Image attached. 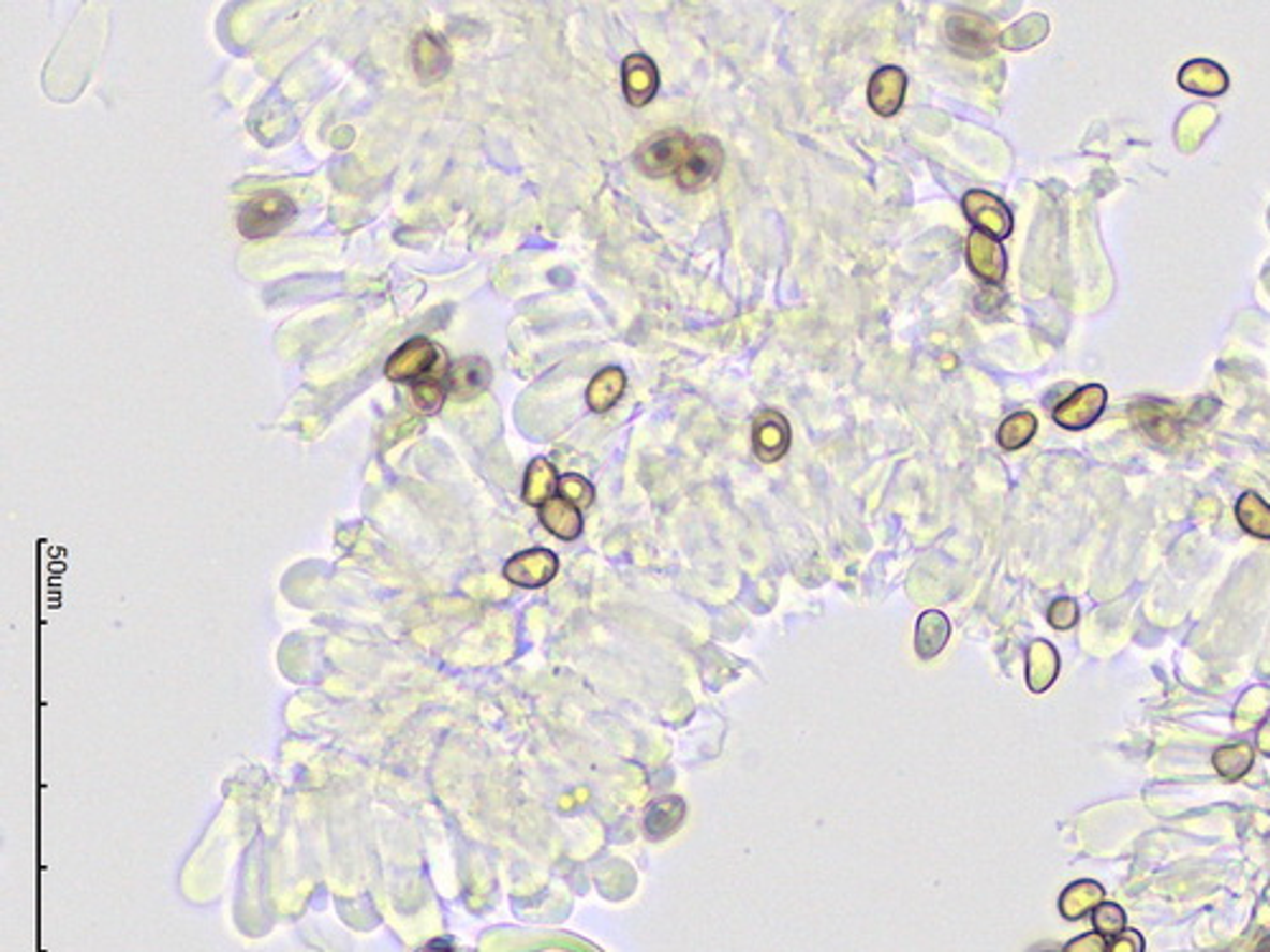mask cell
Returning <instances> with one entry per match:
<instances>
[{"label": "cell", "instance_id": "25", "mask_svg": "<svg viewBox=\"0 0 1270 952\" xmlns=\"http://www.w3.org/2000/svg\"><path fill=\"white\" fill-rule=\"evenodd\" d=\"M1235 516H1238L1242 531H1247L1255 539L1270 541V506L1258 493H1242L1235 506Z\"/></svg>", "mask_w": 1270, "mask_h": 952}, {"label": "cell", "instance_id": "27", "mask_svg": "<svg viewBox=\"0 0 1270 952\" xmlns=\"http://www.w3.org/2000/svg\"><path fill=\"white\" fill-rule=\"evenodd\" d=\"M1047 33H1049V20L1042 16V13H1032V16L1017 20L1011 29H1006L1004 33H1001L999 44L1004 48H1009V51H1021V48L1037 46L1039 41L1047 36Z\"/></svg>", "mask_w": 1270, "mask_h": 952}, {"label": "cell", "instance_id": "29", "mask_svg": "<svg viewBox=\"0 0 1270 952\" xmlns=\"http://www.w3.org/2000/svg\"><path fill=\"white\" fill-rule=\"evenodd\" d=\"M447 395H451L447 374L427 376V378H423V382L412 384V402H414V406H417V412H423V414H434V412L443 410Z\"/></svg>", "mask_w": 1270, "mask_h": 952}, {"label": "cell", "instance_id": "22", "mask_svg": "<svg viewBox=\"0 0 1270 952\" xmlns=\"http://www.w3.org/2000/svg\"><path fill=\"white\" fill-rule=\"evenodd\" d=\"M625 384H627L625 371L620 369V366H607V369L595 374V378H592L590 386H588V395H585V399H588V406L592 412H600V414L610 412L612 406L620 402V397L625 395Z\"/></svg>", "mask_w": 1270, "mask_h": 952}, {"label": "cell", "instance_id": "36", "mask_svg": "<svg viewBox=\"0 0 1270 952\" xmlns=\"http://www.w3.org/2000/svg\"><path fill=\"white\" fill-rule=\"evenodd\" d=\"M1032 952H1062V950H1058V948H1034Z\"/></svg>", "mask_w": 1270, "mask_h": 952}, {"label": "cell", "instance_id": "10", "mask_svg": "<svg viewBox=\"0 0 1270 952\" xmlns=\"http://www.w3.org/2000/svg\"><path fill=\"white\" fill-rule=\"evenodd\" d=\"M965 262H969L971 272L989 285H1001L1006 280V270H1009L1004 244L978 229H973L965 239Z\"/></svg>", "mask_w": 1270, "mask_h": 952}, {"label": "cell", "instance_id": "1", "mask_svg": "<svg viewBox=\"0 0 1270 952\" xmlns=\"http://www.w3.org/2000/svg\"><path fill=\"white\" fill-rule=\"evenodd\" d=\"M295 219V202L282 191L265 189L241 204L237 229L247 239H267L285 229Z\"/></svg>", "mask_w": 1270, "mask_h": 952}, {"label": "cell", "instance_id": "16", "mask_svg": "<svg viewBox=\"0 0 1270 952\" xmlns=\"http://www.w3.org/2000/svg\"><path fill=\"white\" fill-rule=\"evenodd\" d=\"M412 66L423 85H434L443 79L451 69V51H447L445 41L434 33H419L412 41Z\"/></svg>", "mask_w": 1270, "mask_h": 952}, {"label": "cell", "instance_id": "14", "mask_svg": "<svg viewBox=\"0 0 1270 952\" xmlns=\"http://www.w3.org/2000/svg\"><path fill=\"white\" fill-rule=\"evenodd\" d=\"M491 378H493L491 363L481 356H466L447 369V386H451V395L455 399H460V402H468V399H475L478 395H483V391L488 389V384H491Z\"/></svg>", "mask_w": 1270, "mask_h": 952}, {"label": "cell", "instance_id": "24", "mask_svg": "<svg viewBox=\"0 0 1270 952\" xmlns=\"http://www.w3.org/2000/svg\"><path fill=\"white\" fill-rule=\"evenodd\" d=\"M1103 896H1106V892H1103V887L1097 884V881H1075V884H1069L1065 892H1062L1060 912L1065 914L1067 920H1080L1090 909L1103 905Z\"/></svg>", "mask_w": 1270, "mask_h": 952}, {"label": "cell", "instance_id": "32", "mask_svg": "<svg viewBox=\"0 0 1270 952\" xmlns=\"http://www.w3.org/2000/svg\"><path fill=\"white\" fill-rule=\"evenodd\" d=\"M1078 618L1080 610L1073 597H1058L1047 610V620L1054 630H1069V627H1075V623H1078Z\"/></svg>", "mask_w": 1270, "mask_h": 952}, {"label": "cell", "instance_id": "23", "mask_svg": "<svg viewBox=\"0 0 1270 952\" xmlns=\"http://www.w3.org/2000/svg\"><path fill=\"white\" fill-rule=\"evenodd\" d=\"M1214 120H1217V113L1207 105H1197V107L1186 109V113L1182 115V120H1179L1177 133H1175L1179 150H1184V153L1197 150L1205 140L1207 130H1212Z\"/></svg>", "mask_w": 1270, "mask_h": 952}, {"label": "cell", "instance_id": "17", "mask_svg": "<svg viewBox=\"0 0 1270 952\" xmlns=\"http://www.w3.org/2000/svg\"><path fill=\"white\" fill-rule=\"evenodd\" d=\"M1060 673V655L1047 640H1032L1027 648V686L1032 694H1045Z\"/></svg>", "mask_w": 1270, "mask_h": 952}, {"label": "cell", "instance_id": "4", "mask_svg": "<svg viewBox=\"0 0 1270 952\" xmlns=\"http://www.w3.org/2000/svg\"><path fill=\"white\" fill-rule=\"evenodd\" d=\"M724 150L712 135L692 137L686 155H683L679 170H676V185L692 193L707 189V185L714 183L717 176H720Z\"/></svg>", "mask_w": 1270, "mask_h": 952}, {"label": "cell", "instance_id": "11", "mask_svg": "<svg viewBox=\"0 0 1270 952\" xmlns=\"http://www.w3.org/2000/svg\"><path fill=\"white\" fill-rule=\"evenodd\" d=\"M1131 417L1158 445L1177 443L1184 425V412L1166 402H1138L1131 406Z\"/></svg>", "mask_w": 1270, "mask_h": 952}, {"label": "cell", "instance_id": "6", "mask_svg": "<svg viewBox=\"0 0 1270 952\" xmlns=\"http://www.w3.org/2000/svg\"><path fill=\"white\" fill-rule=\"evenodd\" d=\"M963 211L965 219L976 226L978 232L989 234L993 239H1006L1014 232V219L1009 206L993 196L989 191L973 189L963 196Z\"/></svg>", "mask_w": 1270, "mask_h": 952}, {"label": "cell", "instance_id": "13", "mask_svg": "<svg viewBox=\"0 0 1270 952\" xmlns=\"http://www.w3.org/2000/svg\"><path fill=\"white\" fill-rule=\"evenodd\" d=\"M659 66L646 54H631L623 59V94L627 105L646 107L659 92Z\"/></svg>", "mask_w": 1270, "mask_h": 952}, {"label": "cell", "instance_id": "21", "mask_svg": "<svg viewBox=\"0 0 1270 952\" xmlns=\"http://www.w3.org/2000/svg\"><path fill=\"white\" fill-rule=\"evenodd\" d=\"M557 491H559L557 467L544 458L531 460L529 467H527V475H523V491H521L523 501H527L529 506L542 508L544 503L555 499Z\"/></svg>", "mask_w": 1270, "mask_h": 952}, {"label": "cell", "instance_id": "31", "mask_svg": "<svg viewBox=\"0 0 1270 952\" xmlns=\"http://www.w3.org/2000/svg\"><path fill=\"white\" fill-rule=\"evenodd\" d=\"M1093 924L1097 935L1110 940V937L1121 935L1123 929H1126V912L1113 905V902H1103V905H1097L1093 909Z\"/></svg>", "mask_w": 1270, "mask_h": 952}, {"label": "cell", "instance_id": "7", "mask_svg": "<svg viewBox=\"0 0 1270 952\" xmlns=\"http://www.w3.org/2000/svg\"><path fill=\"white\" fill-rule=\"evenodd\" d=\"M1106 404H1108L1106 386L1088 384V386H1080L1078 391H1073V395H1069L1067 399H1062V402L1054 406L1052 419L1062 427V430H1086V427L1097 422V417H1101L1103 410H1106Z\"/></svg>", "mask_w": 1270, "mask_h": 952}, {"label": "cell", "instance_id": "34", "mask_svg": "<svg viewBox=\"0 0 1270 952\" xmlns=\"http://www.w3.org/2000/svg\"><path fill=\"white\" fill-rule=\"evenodd\" d=\"M1062 952H1108V940L1103 935L1090 933L1069 942Z\"/></svg>", "mask_w": 1270, "mask_h": 952}, {"label": "cell", "instance_id": "3", "mask_svg": "<svg viewBox=\"0 0 1270 952\" xmlns=\"http://www.w3.org/2000/svg\"><path fill=\"white\" fill-rule=\"evenodd\" d=\"M443 351H440L430 338H410L404 346H399L389 361L384 366V374L395 384H417L427 376L447 374L443 369Z\"/></svg>", "mask_w": 1270, "mask_h": 952}, {"label": "cell", "instance_id": "35", "mask_svg": "<svg viewBox=\"0 0 1270 952\" xmlns=\"http://www.w3.org/2000/svg\"><path fill=\"white\" fill-rule=\"evenodd\" d=\"M1258 747L1262 752H1268V755H1270V719L1266 724H1262V729H1260V734H1258Z\"/></svg>", "mask_w": 1270, "mask_h": 952}, {"label": "cell", "instance_id": "9", "mask_svg": "<svg viewBox=\"0 0 1270 952\" xmlns=\"http://www.w3.org/2000/svg\"><path fill=\"white\" fill-rule=\"evenodd\" d=\"M559 571V559L549 549H527L511 556L503 567V575L511 584L523 590H540L549 584Z\"/></svg>", "mask_w": 1270, "mask_h": 952}, {"label": "cell", "instance_id": "19", "mask_svg": "<svg viewBox=\"0 0 1270 952\" xmlns=\"http://www.w3.org/2000/svg\"><path fill=\"white\" fill-rule=\"evenodd\" d=\"M948 640H950V620L945 618V612L925 610L922 615L917 618L915 653L920 655L922 660H930V658H935L937 653H943V648L948 645Z\"/></svg>", "mask_w": 1270, "mask_h": 952}, {"label": "cell", "instance_id": "18", "mask_svg": "<svg viewBox=\"0 0 1270 952\" xmlns=\"http://www.w3.org/2000/svg\"><path fill=\"white\" fill-rule=\"evenodd\" d=\"M683 813H686V805H683V800L679 795L653 800V803L648 805L644 818L646 836L651 841H664L668 836H674L683 823Z\"/></svg>", "mask_w": 1270, "mask_h": 952}, {"label": "cell", "instance_id": "30", "mask_svg": "<svg viewBox=\"0 0 1270 952\" xmlns=\"http://www.w3.org/2000/svg\"><path fill=\"white\" fill-rule=\"evenodd\" d=\"M557 495L579 510L590 508L592 503H595V488H592V482L577 473H567L559 478Z\"/></svg>", "mask_w": 1270, "mask_h": 952}, {"label": "cell", "instance_id": "5", "mask_svg": "<svg viewBox=\"0 0 1270 952\" xmlns=\"http://www.w3.org/2000/svg\"><path fill=\"white\" fill-rule=\"evenodd\" d=\"M689 143H692V137L683 133V130L674 128L664 130V133H655L638 148V153H635V165H638L640 174L648 178L676 176L683 155H686Z\"/></svg>", "mask_w": 1270, "mask_h": 952}, {"label": "cell", "instance_id": "8", "mask_svg": "<svg viewBox=\"0 0 1270 952\" xmlns=\"http://www.w3.org/2000/svg\"><path fill=\"white\" fill-rule=\"evenodd\" d=\"M791 425L780 412L763 410L752 419V450L765 465L783 460L791 450Z\"/></svg>", "mask_w": 1270, "mask_h": 952}, {"label": "cell", "instance_id": "33", "mask_svg": "<svg viewBox=\"0 0 1270 952\" xmlns=\"http://www.w3.org/2000/svg\"><path fill=\"white\" fill-rule=\"evenodd\" d=\"M1108 952H1143V937L1136 929H1123L1121 935L1110 937Z\"/></svg>", "mask_w": 1270, "mask_h": 952}, {"label": "cell", "instance_id": "12", "mask_svg": "<svg viewBox=\"0 0 1270 952\" xmlns=\"http://www.w3.org/2000/svg\"><path fill=\"white\" fill-rule=\"evenodd\" d=\"M905 94H907V74L902 72L900 66L876 69V72L872 74V79H869L867 100H869V107H872L876 115L892 117V115L900 113L902 105H905Z\"/></svg>", "mask_w": 1270, "mask_h": 952}, {"label": "cell", "instance_id": "28", "mask_svg": "<svg viewBox=\"0 0 1270 952\" xmlns=\"http://www.w3.org/2000/svg\"><path fill=\"white\" fill-rule=\"evenodd\" d=\"M1034 434H1037V417L1032 412H1014L1001 422L996 440L1001 450L1014 452L1021 450L1027 443H1032Z\"/></svg>", "mask_w": 1270, "mask_h": 952}, {"label": "cell", "instance_id": "2", "mask_svg": "<svg viewBox=\"0 0 1270 952\" xmlns=\"http://www.w3.org/2000/svg\"><path fill=\"white\" fill-rule=\"evenodd\" d=\"M945 41L965 59H986L996 51L1001 33L996 24L973 11H958L945 20Z\"/></svg>", "mask_w": 1270, "mask_h": 952}, {"label": "cell", "instance_id": "26", "mask_svg": "<svg viewBox=\"0 0 1270 952\" xmlns=\"http://www.w3.org/2000/svg\"><path fill=\"white\" fill-rule=\"evenodd\" d=\"M1253 760H1255V749L1247 742L1225 744V747H1220L1212 755L1214 770H1217V775L1225 777V779L1245 777L1253 768Z\"/></svg>", "mask_w": 1270, "mask_h": 952}, {"label": "cell", "instance_id": "15", "mask_svg": "<svg viewBox=\"0 0 1270 952\" xmlns=\"http://www.w3.org/2000/svg\"><path fill=\"white\" fill-rule=\"evenodd\" d=\"M1179 87L1190 94L1220 96L1230 89V74L1212 59H1192L1179 69Z\"/></svg>", "mask_w": 1270, "mask_h": 952}, {"label": "cell", "instance_id": "20", "mask_svg": "<svg viewBox=\"0 0 1270 952\" xmlns=\"http://www.w3.org/2000/svg\"><path fill=\"white\" fill-rule=\"evenodd\" d=\"M540 521L551 536H557V539L562 541H575L577 536L582 534V510L575 508L564 499H559V495H555V499L547 501L540 508Z\"/></svg>", "mask_w": 1270, "mask_h": 952}]
</instances>
